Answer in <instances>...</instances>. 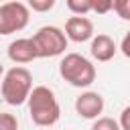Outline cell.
<instances>
[{"label": "cell", "instance_id": "cell-1", "mask_svg": "<svg viewBox=\"0 0 130 130\" xmlns=\"http://www.w3.org/2000/svg\"><path fill=\"white\" fill-rule=\"evenodd\" d=\"M26 104H28L30 120L37 126H55L61 118V106L55 98V91L47 85L30 87Z\"/></svg>", "mask_w": 130, "mask_h": 130}, {"label": "cell", "instance_id": "cell-2", "mask_svg": "<svg viewBox=\"0 0 130 130\" xmlns=\"http://www.w3.org/2000/svg\"><path fill=\"white\" fill-rule=\"evenodd\" d=\"M32 87V73L22 67L14 65L8 71L2 73V83H0V93L8 106H22L26 104V98Z\"/></svg>", "mask_w": 130, "mask_h": 130}, {"label": "cell", "instance_id": "cell-3", "mask_svg": "<svg viewBox=\"0 0 130 130\" xmlns=\"http://www.w3.org/2000/svg\"><path fill=\"white\" fill-rule=\"evenodd\" d=\"M59 75L73 87H89L95 81V65L81 53H67L59 61Z\"/></svg>", "mask_w": 130, "mask_h": 130}, {"label": "cell", "instance_id": "cell-4", "mask_svg": "<svg viewBox=\"0 0 130 130\" xmlns=\"http://www.w3.org/2000/svg\"><path fill=\"white\" fill-rule=\"evenodd\" d=\"M30 39L35 43V49H37V57L39 59H47V57L51 59V57L63 55L65 49H67V43H69V39L65 37V32L59 26H53V24L41 26Z\"/></svg>", "mask_w": 130, "mask_h": 130}, {"label": "cell", "instance_id": "cell-5", "mask_svg": "<svg viewBox=\"0 0 130 130\" xmlns=\"http://www.w3.org/2000/svg\"><path fill=\"white\" fill-rule=\"evenodd\" d=\"M30 20V8L22 2L10 0L0 4V35H14L20 32Z\"/></svg>", "mask_w": 130, "mask_h": 130}, {"label": "cell", "instance_id": "cell-6", "mask_svg": "<svg viewBox=\"0 0 130 130\" xmlns=\"http://www.w3.org/2000/svg\"><path fill=\"white\" fill-rule=\"evenodd\" d=\"M104 98L98 91H83L75 98V114L83 120H93L104 114Z\"/></svg>", "mask_w": 130, "mask_h": 130}, {"label": "cell", "instance_id": "cell-7", "mask_svg": "<svg viewBox=\"0 0 130 130\" xmlns=\"http://www.w3.org/2000/svg\"><path fill=\"white\" fill-rule=\"evenodd\" d=\"M65 37L73 43H87L95 32H93V22L85 16V14H75L71 18H67L65 22Z\"/></svg>", "mask_w": 130, "mask_h": 130}, {"label": "cell", "instance_id": "cell-8", "mask_svg": "<svg viewBox=\"0 0 130 130\" xmlns=\"http://www.w3.org/2000/svg\"><path fill=\"white\" fill-rule=\"evenodd\" d=\"M89 53H91V57H93L95 61L108 63V61H112V59L116 57L118 47H116V43H114V39H112L110 35L100 32V35H93V37L89 39Z\"/></svg>", "mask_w": 130, "mask_h": 130}, {"label": "cell", "instance_id": "cell-9", "mask_svg": "<svg viewBox=\"0 0 130 130\" xmlns=\"http://www.w3.org/2000/svg\"><path fill=\"white\" fill-rule=\"evenodd\" d=\"M8 59L12 63H18V65H24V63H32L37 57V49H35V43L32 39H16L8 45Z\"/></svg>", "mask_w": 130, "mask_h": 130}, {"label": "cell", "instance_id": "cell-10", "mask_svg": "<svg viewBox=\"0 0 130 130\" xmlns=\"http://www.w3.org/2000/svg\"><path fill=\"white\" fill-rule=\"evenodd\" d=\"M91 128H93V130H120V124H118L114 118H108V116H98V118H93Z\"/></svg>", "mask_w": 130, "mask_h": 130}, {"label": "cell", "instance_id": "cell-11", "mask_svg": "<svg viewBox=\"0 0 130 130\" xmlns=\"http://www.w3.org/2000/svg\"><path fill=\"white\" fill-rule=\"evenodd\" d=\"M67 8L73 14H87L91 12V0H65Z\"/></svg>", "mask_w": 130, "mask_h": 130}, {"label": "cell", "instance_id": "cell-12", "mask_svg": "<svg viewBox=\"0 0 130 130\" xmlns=\"http://www.w3.org/2000/svg\"><path fill=\"white\" fill-rule=\"evenodd\" d=\"M112 10L122 20H130V0H112Z\"/></svg>", "mask_w": 130, "mask_h": 130}, {"label": "cell", "instance_id": "cell-13", "mask_svg": "<svg viewBox=\"0 0 130 130\" xmlns=\"http://www.w3.org/2000/svg\"><path fill=\"white\" fill-rule=\"evenodd\" d=\"M55 2L57 0H26V6L30 8V10H35V12H49V10H53V6H55Z\"/></svg>", "mask_w": 130, "mask_h": 130}, {"label": "cell", "instance_id": "cell-14", "mask_svg": "<svg viewBox=\"0 0 130 130\" xmlns=\"http://www.w3.org/2000/svg\"><path fill=\"white\" fill-rule=\"evenodd\" d=\"M16 128H18L16 116L8 112H0V130H16Z\"/></svg>", "mask_w": 130, "mask_h": 130}, {"label": "cell", "instance_id": "cell-15", "mask_svg": "<svg viewBox=\"0 0 130 130\" xmlns=\"http://www.w3.org/2000/svg\"><path fill=\"white\" fill-rule=\"evenodd\" d=\"M91 12H95V14L112 12V0H91Z\"/></svg>", "mask_w": 130, "mask_h": 130}, {"label": "cell", "instance_id": "cell-16", "mask_svg": "<svg viewBox=\"0 0 130 130\" xmlns=\"http://www.w3.org/2000/svg\"><path fill=\"white\" fill-rule=\"evenodd\" d=\"M120 130H130V106H126L120 114Z\"/></svg>", "mask_w": 130, "mask_h": 130}, {"label": "cell", "instance_id": "cell-17", "mask_svg": "<svg viewBox=\"0 0 130 130\" xmlns=\"http://www.w3.org/2000/svg\"><path fill=\"white\" fill-rule=\"evenodd\" d=\"M128 45H130V35H124V39H122V53L126 55V57H130V49H128Z\"/></svg>", "mask_w": 130, "mask_h": 130}, {"label": "cell", "instance_id": "cell-18", "mask_svg": "<svg viewBox=\"0 0 130 130\" xmlns=\"http://www.w3.org/2000/svg\"><path fill=\"white\" fill-rule=\"evenodd\" d=\"M2 73H4V67H2V63H0V77H2Z\"/></svg>", "mask_w": 130, "mask_h": 130}]
</instances>
